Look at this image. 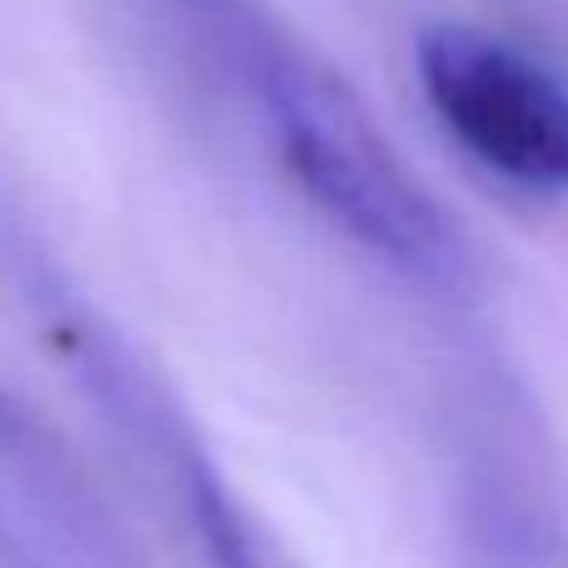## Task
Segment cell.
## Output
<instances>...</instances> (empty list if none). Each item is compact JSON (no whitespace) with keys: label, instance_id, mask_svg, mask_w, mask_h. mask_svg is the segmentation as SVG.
Returning <instances> with one entry per match:
<instances>
[{"label":"cell","instance_id":"1","mask_svg":"<svg viewBox=\"0 0 568 568\" xmlns=\"http://www.w3.org/2000/svg\"><path fill=\"white\" fill-rule=\"evenodd\" d=\"M210 10L235 65L245 70L284 170L294 185L384 265L424 280H449L464 265V245L454 235L439 200L419 185L399 150L389 145L364 100L334 75L304 40L265 20L250 0H195Z\"/></svg>","mask_w":568,"mask_h":568},{"label":"cell","instance_id":"2","mask_svg":"<svg viewBox=\"0 0 568 568\" xmlns=\"http://www.w3.org/2000/svg\"><path fill=\"white\" fill-rule=\"evenodd\" d=\"M414 70L439 125L489 175L534 195L568 190V85L549 65L469 20H434Z\"/></svg>","mask_w":568,"mask_h":568},{"label":"cell","instance_id":"3","mask_svg":"<svg viewBox=\"0 0 568 568\" xmlns=\"http://www.w3.org/2000/svg\"><path fill=\"white\" fill-rule=\"evenodd\" d=\"M185 494H190V519L200 529L210 568H290L275 554V544L255 529V519L220 489V479L210 469L190 474Z\"/></svg>","mask_w":568,"mask_h":568}]
</instances>
